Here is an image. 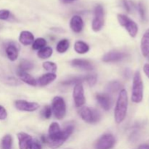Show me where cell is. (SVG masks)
Listing matches in <instances>:
<instances>
[{"label": "cell", "mask_w": 149, "mask_h": 149, "mask_svg": "<svg viewBox=\"0 0 149 149\" xmlns=\"http://www.w3.org/2000/svg\"><path fill=\"white\" fill-rule=\"evenodd\" d=\"M74 130L73 125H68L63 130L61 129L59 124L53 122L49 125L48 135L46 136V142L50 148H57L63 145L71 136Z\"/></svg>", "instance_id": "obj_1"}, {"label": "cell", "mask_w": 149, "mask_h": 149, "mask_svg": "<svg viewBox=\"0 0 149 149\" xmlns=\"http://www.w3.org/2000/svg\"><path fill=\"white\" fill-rule=\"evenodd\" d=\"M128 107L127 93L125 89L122 90L119 94L116 108L114 111L115 121L117 124H120L126 117Z\"/></svg>", "instance_id": "obj_2"}, {"label": "cell", "mask_w": 149, "mask_h": 149, "mask_svg": "<svg viewBox=\"0 0 149 149\" xmlns=\"http://www.w3.org/2000/svg\"><path fill=\"white\" fill-rule=\"evenodd\" d=\"M143 98V82L140 71H135L133 77L132 90V101L135 103H141Z\"/></svg>", "instance_id": "obj_3"}, {"label": "cell", "mask_w": 149, "mask_h": 149, "mask_svg": "<svg viewBox=\"0 0 149 149\" xmlns=\"http://www.w3.org/2000/svg\"><path fill=\"white\" fill-rule=\"evenodd\" d=\"M80 116L85 122L89 124L97 123L101 118L100 111L97 109L90 107H82L79 111Z\"/></svg>", "instance_id": "obj_4"}, {"label": "cell", "mask_w": 149, "mask_h": 149, "mask_svg": "<svg viewBox=\"0 0 149 149\" xmlns=\"http://www.w3.org/2000/svg\"><path fill=\"white\" fill-rule=\"evenodd\" d=\"M117 19L119 24L125 28L131 37L135 38L137 36L138 32V26L135 21L123 14L117 15Z\"/></svg>", "instance_id": "obj_5"}, {"label": "cell", "mask_w": 149, "mask_h": 149, "mask_svg": "<svg viewBox=\"0 0 149 149\" xmlns=\"http://www.w3.org/2000/svg\"><path fill=\"white\" fill-rule=\"evenodd\" d=\"M52 111L53 112L55 118L62 119L66 113V105L63 98L60 96H56L52 102Z\"/></svg>", "instance_id": "obj_6"}, {"label": "cell", "mask_w": 149, "mask_h": 149, "mask_svg": "<svg viewBox=\"0 0 149 149\" xmlns=\"http://www.w3.org/2000/svg\"><path fill=\"white\" fill-rule=\"evenodd\" d=\"M104 25V10L100 4L95 8L94 18L92 22V29L94 31H99Z\"/></svg>", "instance_id": "obj_7"}, {"label": "cell", "mask_w": 149, "mask_h": 149, "mask_svg": "<svg viewBox=\"0 0 149 149\" xmlns=\"http://www.w3.org/2000/svg\"><path fill=\"white\" fill-rule=\"evenodd\" d=\"M116 139L111 134H105L103 135L95 145L96 149H111L115 145Z\"/></svg>", "instance_id": "obj_8"}, {"label": "cell", "mask_w": 149, "mask_h": 149, "mask_svg": "<svg viewBox=\"0 0 149 149\" xmlns=\"http://www.w3.org/2000/svg\"><path fill=\"white\" fill-rule=\"evenodd\" d=\"M73 97H74V103L76 107H81L85 103V97H84V87L82 83H78L75 84L73 90Z\"/></svg>", "instance_id": "obj_9"}, {"label": "cell", "mask_w": 149, "mask_h": 149, "mask_svg": "<svg viewBox=\"0 0 149 149\" xmlns=\"http://www.w3.org/2000/svg\"><path fill=\"white\" fill-rule=\"evenodd\" d=\"M15 106L16 109L21 111L32 112L39 109V106L35 102H29L23 100H18L15 102Z\"/></svg>", "instance_id": "obj_10"}, {"label": "cell", "mask_w": 149, "mask_h": 149, "mask_svg": "<svg viewBox=\"0 0 149 149\" xmlns=\"http://www.w3.org/2000/svg\"><path fill=\"white\" fill-rule=\"evenodd\" d=\"M96 100L98 102L102 109L105 111H109L113 106V100L112 98L108 94L105 93H99L96 95Z\"/></svg>", "instance_id": "obj_11"}, {"label": "cell", "mask_w": 149, "mask_h": 149, "mask_svg": "<svg viewBox=\"0 0 149 149\" xmlns=\"http://www.w3.org/2000/svg\"><path fill=\"white\" fill-rule=\"evenodd\" d=\"M126 57V54L119 51H111L103 55V61L106 63H114L122 61Z\"/></svg>", "instance_id": "obj_12"}, {"label": "cell", "mask_w": 149, "mask_h": 149, "mask_svg": "<svg viewBox=\"0 0 149 149\" xmlns=\"http://www.w3.org/2000/svg\"><path fill=\"white\" fill-rule=\"evenodd\" d=\"M71 65L74 68L84 71H93L94 69V65L90 61L84 59H74L71 61Z\"/></svg>", "instance_id": "obj_13"}, {"label": "cell", "mask_w": 149, "mask_h": 149, "mask_svg": "<svg viewBox=\"0 0 149 149\" xmlns=\"http://www.w3.org/2000/svg\"><path fill=\"white\" fill-rule=\"evenodd\" d=\"M17 138H18L20 149H29V146L33 141L31 135L25 132H19L17 134Z\"/></svg>", "instance_id": "obj_14"}, {"label": "cell", "mask_w": 149, "mask_h": 149, "mask_svg": "<svg viewBox=\"0 0 149 149\" xmlns=\"http://www.w3.org/2000/svg\"><path fill=\"white\" fill-rule=\"evenodd\" d=\"M70 27L75 33H80L84 27V21L79 15H74L70 21Z\"/></svg>", "instance_id": "obj_15"}, {"label": "cell", "mask_w": 149, "mask_h": 149, "mask_svg": "<svg viewBox=\"0 0 149 149\" xmlns=\"http://www.w3.org/2000/svg\"><path fill=\"white\" fill-rule=\"evenodd\" d=\"M5 52L6 54H7V58L11 61H15L17 59L19 49L18 47H17V45H15V44L13 43V42L8 44L7 46L6 47Z\"/></svg>", "instance_id": "obj_16"}, {"label": "cell", "mask_w": 149, "mask_h": 149, "mask_svg": "<svg viewBox=\"0 0 149 149\" xmlns=\"http://www.w3.org/2000/svg\"><path fill=\"white\" fill-rule=\"evenodd\" d=\"M141 49L142 55L144 57L149 55V29L146 31L141 42Z\"/></svg>", "instance_id": "obj_17"}, {"label": "cell", "mask_w": 149, "mask_h": 149, "mask_svg": "<svg viewBox=\"0 0 149 149\" xmlns=\"http://www.w3.org/2000/svg\"><path fill=\"white\" fill-rule=\"evenodd\" d=\"M19 41L22 45L27 46L33 44L34 41V36L33 33L28 31H23L20 33V36H19Z\"/></svg>", "instance_id": "obj_18"}, {"label": "cell", "mask_w": 149, "mask_h": 149, "mask_svg": "<svg viewBox=\"0 0 149 149\" xmlns=\"http://www.w3.org/2000/svg\"><path fill=\"white\" fill-rule=\"evenodd\" d=\"M17 75L20 77V79L23 81V82L26 83V84H29L31 86H36L37 84V81H36L33 77L28 74L26 71H20V70H17Z\"/></svg>", "instance_id": "obj_19"}, {"label": "cell", "mask_w": 149, "mask_h": 149, "mask_svg": "<svg viewBox=\"0 0 149 149\" xmlns=\"http://www.w3.org/2000/svg\"><path fill=\"white\" fill-rule=\"evenodd\" d=\"M0 80L4 82V84H9V85H17L19 84L18 80L16 79L14 77H11L10 75L6 74L1 68H0Z\"/></svg>", "instance_id": "obj_20"}, {"label": "cell", "mask_w": 149, "mask_h": 149, "mask_svg": "<svg viewBox=\"0 0 149 149\" xmlns=\"http://www.w3.org/2000/svg\"><path fill=\"white\" fill-rule=\"evenodd\" d=\"M56 77L57 76L54 73H47L39 77L38 79V84L40 86L48 85L51 82H52L56 79Z\"/></svg>", "instance_id": "obj_21"}, {"label": "cell", "mask_w": 149, "mask_h": 149, "mask_svg": "<svg viewBox=\"0 0 149 149\" xmlns=\"http://www.w3.org/2000/svg\"><path fill=\"white\" fill-rule=\"evenodd\" d=\"M90 49V47L85 42L82 41H77L74 44V50L79 54L87 53Z\"/></svg>", "instance_id": "obj_22"}, {"label": "cell", "mask_w": 149, "mask_h": 149, "mask_svg": "<svg viewBox=\"0 0 149 149\" xmlns=\"http://www.w3.org/2000/svg\"><path fill=\"white\" fill-rule=\"evenodd\" d=\"M70 46L69 41L67 39H61L59 42L58 43L56 47V50L57 52H58L59 53H64V52H66Z\"/></svg>", "instance_id": "obj_23"}, {"label": "cell", "mask_w": 149, "mask_h": 149, "mask_svg": "<svg viewBox=\"0 0 149 149\" xmlns=\"http://www.w3.org/2000/svg\"><path fill=\"white\" fill-rule=\"evenodd\" d=\"M52 55V49L49 47H45L39 49L37 52V55L41 59H47Z\"/></svg>", "instance_id": "obj_24"}, {"label": "cell", "mask_w": 149, "mask_h": 149, "mask_svg": "<svg viewBox=\"0 0 149 149\" xmlns=\"http://www.w3.org/2000/svg\"><path fill=\"white\" fill-rule=\"evenodd\" d=\"M13 146V138L10 135H6L1 140V148L12 149Z\"/></svg>", "instance_id": "obj_25"}, {"label": "cell", "mask_w": 149, "mask_h": 149, "mask_svg": "<svg viewBox=\"0 0 149 149\" xmlns=\"http://www.w3.org/2000/svg\"><path fill=\"white\" fill-rule=\"evenodd\" d=\"M47 45V41L44 38H37L34 39L32 44V48L34 50H39L42 48L45 47Z\"/></svg>", "instance_id": "obj_26"}, {"label": "cell", "mask_w": 149, "mask_h": 149, "mask_svg": "<svg viewBox=\"0 0 149 149\" xmlns=\"http://www.w3.org/2000/svg\"><path fill=\"white\" fill-rule=\"evenodd\" d=\"M121 87H122V84L120 82L117 81H111L108 84L107 89L108 92H110V93H116V92L120 90Z\"/></svg>", "instance_id": "obj_27"}, {"label": "cell", "mask_w": 149, "mask_h": 149, "mask_svg": "<svg viewBox=\"0 0 149 149\" xmlns=\"http://www.w3.org/2000/svg\"><path fill=\"white\" fill-rule=\"evenodd\" d=\"M33 67V65L31 62H30L29 61H27V60H23V61L20 62L18 70H20V71H26L32 69Z\"/></svg>", "instance_id": "obj_28"}, {"label": "cell", "mask_w": 149, "mask_h": 149, "mask_svg": "<svg viewBox=\"0 0 149 149\" xmlns=\"http://www.w3.org/2000/svg\"><path fill=\"white\" fill-rule=\"evenodd\" d=\"M43 68L47 71H49V73H54L55 74V71H57V65L53 62L51 61H47L43 63Z\"/></svg>", "instance_id": "obj_29"}, {"label": "cell", "mask_w": 149, "mask_h": 149, "mask_svg": "<svg viewBox=\"0 0 149 149\" xmlns=\"http://www.w3.org/2000/svg\"><path fill=\"white\" fill-rule=\"evenodd\" d=\"M52 109L49 106H45L41 111V115L45 119H49L52 116Z\"/></svg>", "instance_id": "obj_30"}, {"label": "cell", "mask_w": 149, "mask_h": 149, "mask_svg": "<svg viewBox=\"0 0 149 149\" xmlns=\"http://www.w3.org/2000/svg\"><path fill=\"white\" fill-rule=\"evenodd\" d=\"M85 81H87V84L90 86L93 87L97 82V77L95 74H89V75L85 76Z\"/></svg>", "instance_id": "obj_31"}, {"label": "cell", "mask_w": 149, "mask_h": 149, "mask_svg": "<svg viewBox=\"0 0 149 149\" xmlns=\"http://www.w3.org/2000/svg\"><path fill=\"white\" fill-rule=\"evenodd\" d=\"M10 17V12L8 10H0V20H6Z\"/></svg>", "instance_id": "obj_32"}, {"label": "cell", "mask_w": 149, "mask_h": 149, "mask_svg": "<svg viewBox=\"0 0 149 149\" xmlns=\"http://www.w3.org/2000/svg\"><path fill=\"white\" fill-rule=\"evenodd\" d=\"M7 113L6 109L2 106H0V120H4L7 118Z\"/></svg>", "instance_id": "obj_33"}, {"label": "cell", "mask_w": 149, "mask_h": 149, "mask_svg": "<svg viewBox=\"0 0 149 149\" xmlns=\"http://www.w3.org/2000/svg\"><path fill=\"white\" fill-rule=\"evenodd\" d=\"M29 149H42V146L37 141H32Z\"/></svg>", "instance_id": "obj_34"}, {"label": "cell", "mask_w": 149, "mask_h": 149, "mask_svg": "<svg viewBox=\"0 0 149 149\" xmlns=\"http://www.w3.org/2000/svg\"><path fill=\"white\" fill-rule=\"evenodd\" d=\"M138 10H139L140 15H141V17L143 20H144L146 17V12H145V8H144L143 5L141 3H140L139 5H138Z\"/></svg>", "instance_id": "obj_35"}, {"label": "cell", "mask_w": 149, "mask_h": 149, "mask_svg": "<svg viewBox=\"0 0 149 149\" xmlns=\"http://www.w3.org/2000/svg\"><path fill=\"white\" fill-rule=\"evenodd\" d=\"M143 71L146 75L149 78V64H145L143 66Z\"/></svg>", "instance_id": "obj_36"}, {"label": "cell", "mask_w": 149, "mask_h": 149, "mask_svg": "<svg viewBox=\"0 0 149 149\" xmlns=\"http://www.w3.org/2000/svg\"><path fill=\"white\" fill-rule=\"evenodd\" d=\"M75 1H77V0H60V1L63 3V4H68V3H71Z\"/></svg>", "instance_id": "obj_37"}, {"label": "cell", "mask_w": 149, "mask_h": 149, "mask_svg": "<svg viewBox=\"0 0 149 149\" xmlns=\"http://www.w3.org/2000/svg\"><path fill=\"white\" fill-rule=\"evenodd\" d=\"M138 149H149V145L147 144H143V145L140 146Z\"/></svg>", "instance_id": "obj_38"}, {"label": "cell", "mask_w": 149, "mask_h": 149, "mask_svg": "<svg viewBox=\"0 0 149 149\" xmlns=\"http://www.w3.org/2000/svg\"><path fill=\"white\" fill-rule=\"evenodd\" d=\"M68 149H70V148H68Z\"/></svg>", "instance_id": "obj_39"}]
</instances>
